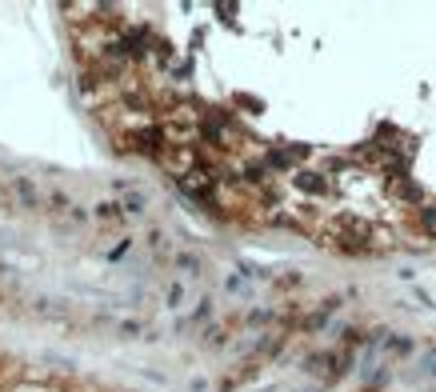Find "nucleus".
Instances as JSON below:
<instances>
[{
    "label": "nucleus",
    "instance_id": "f257e3e1",
    "mask_svg": "<svg viewBox=\"0 0 436 392\" xmlns=\"http://www.w3.org/2000/svg\"><path fill=\"white\" fill-rule=\"evenodd\" d=\"M124 208H128V212H144V196H128Z\"/></svg>",
    "mask_w": 436,
    "mask_h": 392
},
{
    "label": "nucleus",
    "instance_id": "f03ea898",
    "mask_svg": "<svg viewBox=\"0 0 436 392\" xmlns=\"http://www.w3.org/2000/svg\"><path fill=\"white\" fill-rule=\"evenodd\" d=\"M96 216H100V220H116V208L104 205V208H96Z\"/></svg>",
    "mask_w": 436,
    "mask_h": 392
}]
</instances>
